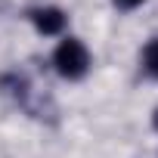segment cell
I'll use <instances>...</instances> for the list:
<instances>
[{
  "label": "cell",
  "instance_id": "cell-4",
  "mask_svg": "<svg viewBox=\"0 0 158 158\" xmlns=\"http://www.w3.org/2000/svg\"><path fill=\"white\" fill-rule=\"evenodd\" d=\"M143 65H146V71H149L152 77H158V37L146 44V50H143Z\"/></svg>",
  "mask_w": 158,
  "mask_h": 158
},
{
  "label": "cell",
  "instance_id": "cell-1",
  "mask_svg": "<svg viewBox=\"0 0 158 158\" xmlns=\"http://www.w3.org/2000/svg\"><path fill=\"white\" fill-rule=\"evenodd\" d=\"M53 65L62 77H68V81H81V77L90 71V50L77 40V37H65L56 53H53Z\"/></svg>",
  "mask_w": 158,
  "mask_h": 158
},
{
  "label": "cell",
  "instance_id": "cell-3",
  "mask_svg": "<svg viewBox=\"0 0 158 158\" xmlns=\"http://www.w3.org/2000/svg\"><path fill=\"white\" fill-rule=\"evenodd\" d=\"M0 87H3L10 96H16L19 102H25V96H28V81L19 77V74H3L0 77Z\"/></svg>",
  "mask_w": 158,
  "mask_h": 158
},
{
  "label": "cell",
  "instance_id": "cell-6",
  "mask_svg": "<svg viewBox=\"0 0 158 158\" xmlns=\"http://www.w3.org/2000/svg\"><path fill=\"white\" fill-rule=\"evenodd\" d=\"M152 127H155V130H158V109H155V112H152Z\"/></svg>",
  "mask_w": 158,
  "mask_h": 158
},
{
  "label": "cell",
  "instance_id": "cell-2",
  "mask_svg": "<svg viewBox=\"0 0 158 158\" xmlns=\"http://www.w3.org/2000/svg\"><path fill=\"white\" fill-rule=\"evenodd\" d=\"M28 16L40 34H62V28H65V13L56 6H40V10H31Z\"/></svg>",
  "mask_w": 158,
  "mask_h": 158
},
{
  "label": "cell",
  "instance_id": "cell-5",
  "mask_svg": "<svg viewBox=\"0 0 158 158\" xmlns=\"http://www.w3.org/2000/svg\"><path fill=\"white\" fill-rule=\"evenodd\" d=\"M112 3H115L118 10H136V6L143 3V0H112Z\"/></svg>",
  "mask_w": 158,
  "mask_h": 158
}]
</instances>
